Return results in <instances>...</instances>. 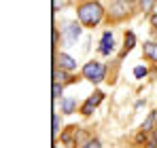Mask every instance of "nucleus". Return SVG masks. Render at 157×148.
Returning a JSON list of instances; mask_svg holds the SVG:
<instances>
[{"label":"nucleus","instance_id":"nucleus-1","mask_svg":"<svg viewBox=\"0 0 157 148\" xmlns=\"http://www.w3.org/2000/svg\"><path fill=\"white\" fill-rule=\"evenodd\" d=\"M102 15H104L102 6L98 2H94V0H89V2H85V4L78 6V19H81V24L87 25V28L98 25L100 19H102Z\"/></svg>","mask_w":157,"mask_h":148},{"label":"nucleus","instance_id":"nucleus-2","mask_svg":"<svg viewBox=\"0 0 157 148\" xmlns=\"http://www.w3.org/2000/svg\"><path fill=\"white\" fill-rule=\"evenodd\" d=\"M83 74H85L87 80H91V83H100V80L104 78V74H106V68L100 64V61H89V64L83 68Z\"/></svg>","mask_w":157,"mask_h":148},{"label":"nucleus","instance_id":"nucleus-3","mask_svg":"<svg viewBox=\"0 0 157 148\" xmlns=\"http://www.w3.org/2000/svg\"><path fill=\"white\" fill-rule=\"evenodd\" d=\"M62 36H64V43H66V47H75V43L78 40V36H81V25L77 21H72V24H66V28L62 30Z\"/></svg>","mask_w":157,"mask_h":148},{"label":"nucleus","instance_id":"nucleus-4","mask_svg":"<svg viewBox=\"0 0 157 148\" xmlns=\"http://www.w3.org/2000/svg\"><path fill=\"white\" fill-rule=\"evenodd\" d=\"M57 61H59V66H62L64 70H77V61H75L70 55H66V53H59Z\"/></svg>","mask_w":157,"mask_h":148},{"label":"nucleus","instance_id":"nucleus-5","mask_svg":"<svg viewBox=\"0 0 157 148\" xmlns=\"http://www.w3.org/2000/svg\"><path fill=\"white\" fill-rule=\"evenodd\" d=\"M100 99H102V93H96L94 98L87 99V102H85V106H83V114H91L94 106H98V104H100Z\"/></svg>","mask_w":157,"mask_h":148},{"label":"nucleus","instance_id":"nucleus-6","mask_svg":"<svg viewBox=\"0 0 157 148\" xmlns=\"http://www.w3.org/2000/svg\"><path fill=\"white\" fill-rule=\"evenodd\" d=\"M100 51H102L104 55H108V53L113 51V34H110V32H106L104 36H102V47H100Z\"/></svg>","mask_w":157,"mask_h":148},{"label":"nucleus","instance_id":"nucleus-7","mask_svg":"<svg viewBox=\"0 0 157 148\" xmlns=\"http://www.w3.org/2000/svg\"><path fill=\"white\" fill-rule=\"evenodd\" d=\"M144 55L157 61V43H147L144 45Z\"/></svg>","mask_w":157,"mask_h":148},{"label":"nucleus","instance_id":"nucleus-8","mask_svg":"<svg viewBox=\"0 0 157 148\" xmlns=\"http://www.w3.org/2000/svg\"><path fill=\"white\" fill-rule=\"evenodd\" d=\"M62 108H64V112H68V114H70V112H75V99H62Z\"/></svg>","mask_w":157,"mask_h":148},{"label":"nucleus","instance_id":"nucleus-9","mask_svg":"<svg viewBox=\"0 0 157 148\" xmlns=\"http://www.w3.org/2000/svg\"><path fill=\"white\" fill-rule=\"evenodd\" d=\"M155 117H157V112H151V114H149V119H147L144 125H142V129H144V131H149V129H151V125L155 123Z\"/></svg>","mask_w":157,"mask_h":148},{"label":"nucleus","instance_id":"nucleus-10","mask_svg":"<svg viewBox=\"0 0 157 148\" xmlns=\"http://www.w3.org/2000/svg\"><path fill=\"white\" fill-rule=\"evenodd\" d=\"M153 4H155V0H140V6H142V11H144V13L153 11Z\"/></svg>","mask_w":157,"mask_h":148},{"label":"nucleus","instance_id":"nucleus-11","mask_svg":"<svg viewBox=\"0 0 157 148\" xmlns=\"http://www.w3.org/2000/svg\"><path fill=\"white\" fill-rule=\"evenodd\" d=\"M113 9H117V11H115V17H121V15H123V11H125L128 6H125V4H121V2H117Z\"/></svg>","mask_w":157,"mask_h":148},{"label":"nucleus","instance_id":"nucleus-12","mask_svg":"<svg viewBox=\"0 0 157 148\" xmlns=\"http://www.w3.org/2000/svg\"><path fill=\"white\" fill-rule=\"evenodd\" d=\"M132 47H134V34H125V51H130Z\"/></svg>","mask_w":157,"mask_h":148},{"label":"nucleus","instance_id":"nucleus-13","mask_svg":"<svg viewBox=\"0 0 157 148\" xmlns=\"http://www.w3.org/2000/svg\"><path fill=\"white\" fill-rule=\"evenodd\" d=\"M134 74H136V78H142V76H147V68H142V66H138V68L134 70Z\"/></svg>","mask_w":157,"mask_h":148},{"label":"nucleus","instance_id":"nucleus-14","mask_svg":"<svg viewBox=\"0 0 157 148\" xmlns=\"http://www.w3.org/2000/svg\"><path fill=\"white\" fill-rule=\"evenodd\" d=\"M59 95H62V87L55 83V85H53V98H59Z\"/></svg>","mask_w":157,"mask_h":148},{"label":"nucleus","instance_id":"nucleus-15","mask_svg":"<svg viewBox=\"0 0 157 148\" xmlns=\"http://www.w3.org/2000/svg\"><path fill=\"white\" fill-rule=\"evenodd\" d=\"M59 131V119H57V114L53 117V133H57Z\"/></svg>","mask_w":157,"mask_h":148},{"label":"nucleus","instance_id":"nucleus-16","mask_svg":"<svg viewBox=\"0 0 157 148\" xmlns=\"http://www.w3.org/2000/svg\"><path fill=\"white\" fill-rule=\"evenodd\" d=\"M83 148H102V146H100V142H89V144H85Z\"/></svg>","mask_w":157,"mask_h":148},{"label":"nucleus","instance_id":"nucleus-17","mask_svg":"<svg viewBox=\"0 0 157 148\" xmlns=\"http://www.w3.org/2000/svg\"><path fill=\"white\" fill-rule=\"evenodd\" d=\"M59 6H62V0H53V11H59Z\"/></svg>","mask_w":157,"mask_h":148},{"label":"nucleus","instance_id":"nucleus-18","mask_svg":"<svg viewBox=\"0 0 157 148\" xmlns=\"http://www.w3.org/2000/svg\"><path fill=\"white\" fill-rule=\"evenodd\" d=\"M151 144H153V146H155V144H157V133H155V135H153V140H151Z\"/></svg>","mask_w":157,"mask_h":148}]
</instances>
